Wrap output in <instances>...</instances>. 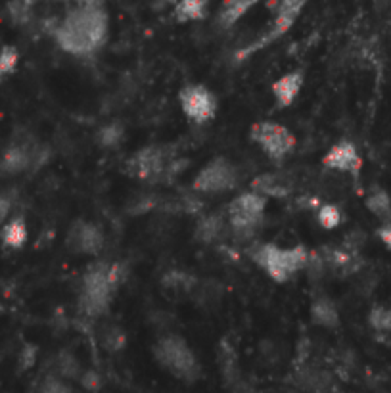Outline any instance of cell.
Returning a JSON list of instances; mask_svg holds the SVG:
<instances>
[{"instance_id": "1", "label": "cell", "mask_w": 391, "mask_h": 393, "mask_svg": "<svg viewBox=\"0 0 391 393\" xmlns=\"http://www.w3.org/2000/svg\"><path fill=\"white\" fill-rule=\"evenodd\" d=\"M58 47L73 56H93L108 38V14L102 6H75L54 27Z\"/></svg>"}, {"instance_id": "27", "label": "cell", "mask_w": 391, "mask_h": 393, "mask_svg": "<svg viewBox=\"0 0 391 393\" xmlns=\"http://www.w3.org/2000/svg\"><path fill=\"white\" fill-rule=\"evenodd\" d=\"M19 62L18 50L14 47H4L0 50V77H6L16 71Z\"/></svg>"}, {"instance_id": "10", "label": "cell", "mask_w": 391, "mask_h": 393, "mask_svg": "<svg viewBox=\"0 0 391 393\" xmlns=\"http://www.w3.org/2000/svg\"><path fill=\"white\" fill-rule=\"evenodd\" d=\"M240 173L230 159L215 158L200 169L192 188L202 194H224L238 187Z\"/></svg>"}, {"instance_id": "18", "label": "cell", "mask_w": 391, "mask_h": 393, "mask_svg": "<svg viewBox=\"0 0 391 393\" xmlns=\"http://www.w3.org/2000/svg\"><path fill=\"white\" fill-rule=\"evenodd\" d=\"M311 318L318 326L335 328L340 324V311L328 296H318L311 303Z\"/></svg>"}, {"instance_id": "11", "label": "cell", "mask_w": 391, "mask_h": 393, "mask_svg": "<svg viewBox=\"0 0 391 393\" xmlns=\"http://www.w3.org/2000/svg\"><path fill=\"white\" fill-rule=\"evenodd\" d=\"M180 110L196 125H205L217 113V96L205 84L192 83L180 88L178 93Z\"/></svg>"}, {"instance_id": "12", "label": "cell", "mask_w": 391, "mask_h": 393, "mask_svg": "<svg viewBox=\"0 0 391 393\" xmlns=\"http://www.w3.org/2000/svg\"><path fill=\"white\" fill-rule=\"evenodd\" d=\"M104 243H106V236L102 228L93 221H84V219L73 221L65 235V248L75 255L96 257L102 253Z\"/></svg>"}, {"instance_id": "33", "label": "cell", "mask_w": 391, "mask_h": 393, "mask_svg": "<svg viewBox=\"0 0 391 393\" xmlns=\"http://www.w3.org/2000/svg\"><path fill=\"white\" fill-rule=\"evenodd\" d=\"M77 6H102V0H73Z\"/></svg>"}, {"instance_id": "26", "label": "cell", "mask_w": 391, "mask_h": 393, "mask_svg": "<svg viewBox=\"0 0 391 393\" xmlns=\"http://www.w3.org/2000/svg\"><path fill=\"white\" fill-rule=\"evenodd\" d=\"M368 322L370 326L380 332V334H390L391 332V309L383 307V305H376L372 311L368 313Z\"/></svg>"}, {"instance_id": "16", "label": "cell", "mask_w": 391, "mask_h": 393, "mask_svg": "<svg viewBox=\"0 0 391 393\" xmlns=\"http://www.w3.org/2000/svg\"><path fill=\"white\" fill-rule=\"evenodd\" d=\"M261 0H223L217 14V25L221 29L234 27Z\"/></svg>"}, {"instance_id": "31", "label": "cell", "mask_w": 391, "mask_h": 393, "mask_svg": "<svg viewBox=\"0 0 391 393\" xmlns=\"http://www.w3.org/2000/svg\"><path fill=\"white\" fill-rule=\"evenodd\" d=\"M376 235L380 238V242H382L388 250H391V223H382Z\"/></svg>"}, {"instance_id": "14", "label": "cell", "mask_w": 391, "mask_h": 393, "mask_svg": "<svg viewBox=\"0 0 391 393\" xmlns=\"http://www.w3.org/2000/svg\"><path fill=\"white\" fill-rule=\"evenodd\" d=\"M303 83H305V75H303L301 69H296V71H289V73H284L282 77H279L270 86L276 106L279 108H288V106L296 102Z\"/></svg>"}, {"instance_id": "19", "label": "cell", "mask_w": 391, "mask_h": 393, "mask_svg": "<svg viewBox=\"0 0 391 393\" xmlns=\"http://www.w3.org/2000/svg\"><path fill=\"white\" fill-rule=\"evenodd\" d=\"M364 206L382 223H391V198L382 187H372L364 198Z\"/></svg>"}, {"instance_id": "15", "label": "cell", "mask_w": 391, "mask_h": 393, "mask_svg": "<svg viewBox=\"0 0 391 393\" xmlns=\"http://www.w3.org/2000/svg\"><path fill=\"white\" fill-rule=\"evenodd\" d=\"M250 190L265 196L267 200L269 198H286L288 194H292L294 184L288 177H284L280 173H263L259 177L253 178Z\"/></svg>"}, {"instance_id": "9", "label": "cell", "mask_w": 391, "mask_h": 393, "mask_svg": "<svg viewBox=\"0 0 391 393\" xmlns=\"http://www.w3.org/2000/svg\"><path fill=\"white\" fill-rule=\"evenodd\" d=\"M250 139L257 144L270 161H284L298 146L296 134L288 127L276 121H259L255 123L250 131Z\"/></svg>"}, {"instance_id": "4", "label": "cell", "mask_w": 391, "mask_h": 393, "mask_svg": "<svg viewBox=\"0 0 391 393\" xmlns=\"http://www.w3.org/2000/svg\"><path fill=\"white\" fill-rule=\"evenodd\" d=\"M250 259L269 274L279 284L292 281L298 272L305 271L309 263V253L303 246L279 248L276 243H253L250 248Z\"/></svg>"}, {"instance_id": "28", "label": "cell", "mask_w": 391, "mask_h": 393, "mask_svg": "<svg viewBox=\"0 0 391 393\" xmlns=\"http://www.w3.org/2000/svg\"><path fill=\"white\" fill-rule=\"evenodd\" d=\"M37 393H75V392L69 382H65L62 378L50 374L43 380V384H40Z\"/></svg>"}, {"instance_id": "32", "label": "cell", "mask_w": 391, "mask_h": 393, "mask_svg": "<svg viewBox=\"0 0 391 393\" xmlns=\"http://www.w3.org/2000/svg\"><path fill=\"white\" fill-rule=\"evenodd\" d=\"M10 207H12V204H10L8 198L2 196V194H0V228L4 226V223H6V219H8Z\"/></svg>"}, {"instance_id": "7", "label": "cell", "mask_w": 391, "mask_h": 393, "mask_svg": "<svg viewBox=\"0 0 391 393\" xmlns=\"http://www.w3.org/2000/svg\"><path fill=\"white\" fill-rule=\"evenodd\" d=\"M50 159V150L35 136L25 134L10 142L0 158V171L4 175H19L31 169H40Z\"/></svg>"}, {"instance_id": "25", "label": "cell", "mask_w": 391, "mask_h": 393, "mask_svg": "<svg viewBox=\"0 0 391 393\" xmlns=\"http://www.w3.org/2000/svg\"><path fill=\"white\" fill-rule=\"evenodd\" d=\"M317 221L324 230H334L342 225L344 215H342V209L335 204H322L317 209Z\"/></svg>"}, {"instance_id": "5", "label": "cell", "mask_w": 391, "mask_h": 393, "mask_svg": "<svg viewBox=\"0 0 391 393\" xmlns=\"http://www.w3.org/2000/svg\"><path fill=\"white\" fill-rule=\"evenodd\" d=\"M154 357L169 374H173L188 384L196 382L202 374L200 361L185 337L175 336V334L161 336L154 344Z\"/></svg>"}, {"instance_id": "6", "label": "cell", "mask_w": 391, "mask_h": 393, "mask_svg": "<svg viewBox=\"0 0 391 393\" xmlns=\"http://www.w3.org/2000/svg\"><path fill=\"white\" fill-rule=\"evenodd\" d=\"M265 211H267V198L253 190L242 192L226 206L224 217L228 223V230L238 240H250L257 235V230L263 225Z\"/></svg>"}, {"instance_id": "17", "label": "cell", "mask_w": 391, "mask_h": 393, "mask_svg": "<svg viewBox=\"0 0 391 393\" xmlns=\"http://www.w3.org/2000/svg\"><path fill=\"white\" fill-rule=\"evenodd\" d=\"M228 233V223L224 215H207L200 219L196 226V238L204 243H215L223 240L224 235Z\"/></svg>"}, {"instance_id": "20", "label": "cell", "mask_w": 391, "mask_h": 393, "mask_svg": "<svg viewBox=\"0 0 391 393\" xmlns=\"http://www.w3.org/2000/svg\"><path fill=\"white\" fill-rule=\"evenodd\" d=\"M27 223L23 217H14L12 221L4 223L2 230H0V240L2 243L10 248V250H19L27 242Z\"/></svg>"}, {"instance_id": "8", "label": "cell", "mask_w": 391, "mask_h": 393, "mask_svg": "<svg viewBox=\"0 0 391 393\" xmlns=\"http://www.w3.org/2000/svg\"><path fill=\"white\" fill-rule=\"evenodd\" d=\"M307 2L309 0H276L274 2V19H272L270 29L265 35H261L257 40H253L252 45L238 50L236 62H244L246 58L255 54L257 50H263L265 47L272 45L274 40H279L282 35H286L292 25L296 23V19L299 18V14L307 6Z\"/></svg>"}, {"instance_id": "3", "label": "cell", "mask_w": 391, "mask_h": 393, "mask_svg": "<svg viewBox=\"0 0 391 393\" xmlns=\"http://www.w3.org/2000/svg\"><path fill=\"white\" fill-rule=\"evenodd\" d=\"M185 161L177 158V152L169 144H152L140 148L137 154H132L127 163L125 171L129 177L150 182V184H165L171 182L182 171Z\"/></svg>"}, {"instance_id": "29", "label": "cell", "mask_w": 391, "mask_h": 393, "mask_svg": "<svg viewBox=\"0 0 391 393\" xmlns=\"http://www.w3.org/2000/svg\"><path fill=\"white\" fill-rule=\"evenodd\" d=\"M8 12L16 23H23V21H27L29 19L31 6H29L27 0H14V2H10L8 4Z\"/></svg>"}, {"instance_id": "13", "label": "cell", "mask_w": 391, "mask_h": 393, "mask_svg": "<svg viewBox=\"0 0 391 393\" xmlns=\"http://www.w3.org/2000/svg\"><path fill=\"white\" fill-rule=\"evenodd\" d=\"M322 165L330 171H337V173H345L349 177L359 178L361 169H363V158L353 142L340 141L326 152L322 158Z\"/></svg>"}, {"instance_id": "30", "label": "cell", "mask_w": 391, "mask_h": 393, "mask_svg": "<svg viewBox=\"0 0 391 393\" xmlns=\"http://www.w3.org/2000/svg\"><path fill=\"white\" fill-rule=\"evenodd\" d=\"M79 384L83 385L88 393H96L102 388V378L96 370H84L83 376L79 378Z\"/></svg>"}, {"instance_id": "24", "label": "cell", "mask_w": 391, "mask_h": 393, "mask_svg": "<svg viewBox=\"0 0 391 393\" xmlns=\"http://www.w3.org/2000/svg\"><path fill=\"white\" fill-rule=\"evenodd\" d=\"M100 344L104 349H108L110 353H117L121 351L125 344H127V336L121 328L115 324H106L100 332Z\"/></svg>"}, {"instance_id": "21", "label": "cell", "mask_w": 391, "mask_h": 393, "mask_svg": "<svg viewBox=\"0 0 391 393\" xmlns=\"http://www.w3.org/2000/svg\"><path fill=\"white\" fill-rule=\"evenodd\" d=\"M207 4L209 0H177L173 14L178 23L202 21L207 18Z\"/></svg>"}, {"instance_id": "22", "label": "cell", "mask_w": 391, "mask_h": 393, "mask_svg": "<svg viewBox=\"0 0 391 393\" xmlns=\"http://www.w3.org/2000/svg\"><path fill=\"white\" fill-rule=\"evenodd\" d=\"M83 372L84 370L81 363H79V359L73 353H69V351H62L54 359V372L52 374L62 378L65 382H71V380L79 382V378L83 376Z\"/></svg>"}, {"instance_id": "23", "label": "cell", "mask_w": 391, "mask_h": 393, "mask_svg": "<svg viewBox=\"0 0 391 393\" xmlns=\"http://www.w3.org/2000/svg\"><path fill=\"white\" fill-rule=\"evenodd\" d=\"M125 139V127L121 121H110L96 132V142L100 148H117Z\"/></svg>"}, {"instance_id": "2", "label": "cell", "mask_w": 391, "mask_h": 393, "mask_svg": "<svg viewBox=\"0 0 391 393\" xmlns=\"http://www.w3.org/2000/svg\"><path fill=\"white\" fill-rule=\"evenodd\" d=\"M125 278L121 263L94 261L84 271L81 291H79V309L83 315L98 318L108 313L115 294Z\"/></svg>"}]
</instances>
